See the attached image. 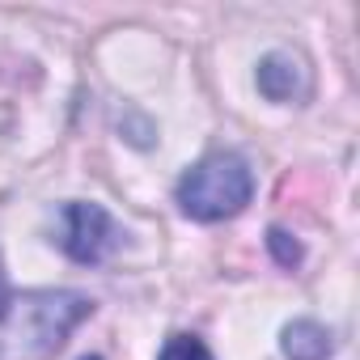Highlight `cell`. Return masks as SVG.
I'll list each match as a JSON object with an SVG mask.
<instances>
[{
	"mask_svg": "<svg viewBox=\"0 0 360 360\" xmlns=\"http://www.w3.org/2000/svg\"><path fill=\"white\" fill-rule=\"evenodd\" d=\"M94 314V297L72 288L9 292L0 305V360H51Z\"/></svg>",
	"mask_w": 360,
	"mask_h": 360,
	"instance_id": "cell-1",
	"label": "cell"
},
{
	"mask_svg": "<svg viewBox=\"0 0 360 360\" xmlns=\"http://www.w3.org/2000/svg\"><path fill=\"white\" fill-rule=\"evenodd\" d=\"M250 200H255V174H250V161L233 148H217L200 157L174 187V204L183 208V217L200 225L229 221L246 212Z\"/></svg>",
	"mask_w": 360,
	"mask_h": 360,
	"instance_id": "cell-2",
	"label": "cell"
},
{
	"mask_svg": "<svg viewBox=\"0 0 360 360\" xmlns=\"http://www.w3.org/2000/svg\"><path fill=\"white\" fill-rule=\"evenodd\" d=\"M60 250L81 263V267H102L123 242H127V229L102 208V204H89V200H68L60 208Z\"/></svg>",
	"mask_w": 360,
	"mask_h": 360,
	"instance_id": "cell-3",
	"label": "cell"
},
{
	"mask_svg": "<svg viewBox=\"0 0 360 360\" xmlns=\"http://www.w3.org/2000/svg\"><path fill=\"white\" fill-rule=\"evenodd\" d=\"M255 81H259V94L280 106H301L314 94V72H309L305 56H297V51H267L259 60Z\"/></svg>",
	"mask_w": 360,
	"mask_h": 360,
	"instance_id": "cell-4",
	"label": "cell"
},
{
	"mask_svg": "<svg viewBox=\"0 0 360 360\" xmlns=\"http://www.w3.org/2000/svg\"><path fill=\"white\" fill-rule=\"evenodd\" d=\"M280 352H284V360H330L335 335L314 318H292L280 330Z\"/></svg>",
	"mask_w": 360,
	"mask_h": 360,
	"instance_id": "cell-5",
	"label": "cell"
},
{
	"mask_svg": "<svg viewBox=\"0 0 360 360\" xmlns=\"http://www.w3.org/2000/svg\"><path fill=\"white\" fill-rule=\"evenodd\" d=\"M157 360H217V356L208 352V343H204L200 335H187V330H178V335H169V339L161 343Z\"/></svg>",
	"mask_w": 360,
	"mask_h": 360,
	"instance_id": "cell-6",
	"label": "cell"
},
{
	"mask_svg": "<svg viewBox=\"0 0 360 360\" xmlns=\"http://www.w3.org/2000/svg\"><path fill=\"white\" fill-rule=\"evenodd\" d=\"M267 250H271V259L280 263V267H301V242L288 233V229H280V225H271L267 229Z\"/></svg>",
	"mask_w": 360,
	"mask_h": 360,
	"instance_id": "cell-7",
	"label": "cell"
},
{
	"mask_svg": "<svg viewBox=\"0 0 360 360\" xmlns=\"http://www.w3.org/2000/svg\"><path fill=\"white\" fill-rule=\"evenodd\" d=\"M5 297H9V284H5V267H0V305H5Z\"/></svg>",
	"mask_w": 360,
	"mask_h": 360,
	"instance_id": "cell-8",
	"label": "cell"
},
{
	"mask_svg": "<svg viewBox=\"0 0 360 360\" xmlns=\"http://www.w3.org/2000/svg\"><path fill=\"white\" fill-rule=\"evenodd\" d=\"M85 360H102V356H85Z\"/></svg>",
	"mask_w": 360,
	"mask_h": 360,
	"instance_id": "cell-9",
	"label": "cell"
}]
</instances>
